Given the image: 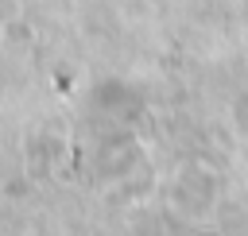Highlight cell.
Instances as JSON below:
<instances>
[{
  "mask_svg": "<svg viewBox=\"0 0 248 236\" xmlns=\"http://www.w3.org/2000/svg\"><path fill=\"white\" fill-rule=\"evenodd\" d=\"M217 197H221V174L202 162V159H190L178 166L174 174V186H170V205L178 217L186 221H205L213 209H217Z\"/></svg>",
  "mask_w": 248,
  "mask_h": 236,
  "instance_id": "cell-1",
  "label": "cell"
},
{
  "mask_svg": "<svg viewBox=\"0 0 248 236\" xmlns=\"http://www.w3.org/2000/svg\"><path fill=\"white\" fill-rule=\"evenodd\" d=\"M140 143L128 135V132H120V135H112V139H105L101 143V151H97V174L105 178V182H120L136 162H140Z\"/></svg>",
  "mask_w": 248,
  "mask_h": 236,
  "instance_id": "cell-2",
  "label": "cell"
},
{
  "mask_svg": "<svg viewBox=\"0 0 248 236\" xmlns=\"http://www.w3.org/2000/svg\"><path fill=\"white\" fill-rule=\"evenodd\" d=\"M232 124H236V135L248 139V93H240L232 101Z\"/></svg>",
  "mask_w": 248,
  "mask_h": 236,
  "instance_id": "cell-3",
  "label": "cell"
}]
</instances>
